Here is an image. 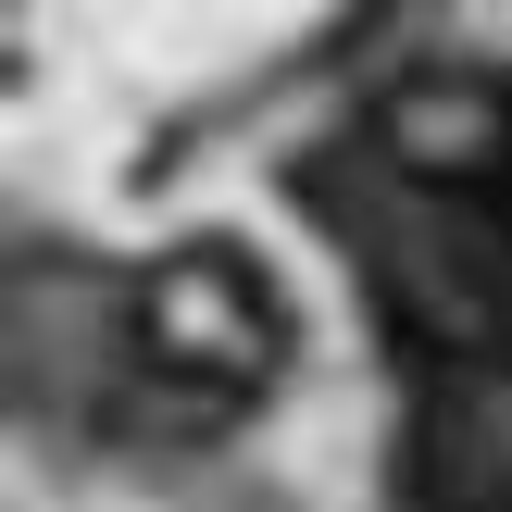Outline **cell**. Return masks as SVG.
<instances>
[{
	"label": "cell",
	"mask_w": 512,
	"mask_h": 512,
	"mask_svg": "<svg viewBox=\"0 0 512 512\" xmlns=\"http://www.w3.org/2000/svg\"><path fill=\"white\" fill-rule=\"evenodd\" d=\"M325 225L413 375H512V75L400 63L350 113Z\"/></svg>",
	"instance_id": "6da1fadb"
},
{
	"label": "cell",
	"mask_w": 512,
	"mask_h": 512,
	"mask_svg": "<svg viewBox=\"0 0 512 512\" xmlns=\"http://www.w3.org/2000/svg\"><path fill=\"white\" fill-rule=\"evenodd\" d=\"M400 512H512V375H413Z\"/></svg>",
	"instance_id": "3957f363"
},
{
	"label": "cell",
	"mask_w": 512,
	"mask_h": 512,
	"mask_svg": "<svg viewBox=\"0 0 512 512\" xmlns=\"http://www.w3.org/2000/svg\"><path fill=\"white\" fill-rule=\"evenodd\" d=\"M288 375V300L225 238L125 263L75 313V413L125 450H213Z\"/></svg>",
	"instance_id": "7a4b0ae2"
}]
</instances>
